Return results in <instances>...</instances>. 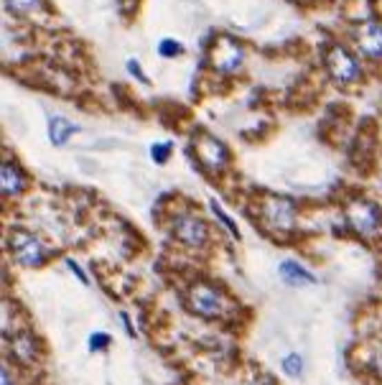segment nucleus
<instances>
[{
  "instance_id": "nucleus-13",
  "label": "nucleus",
  "mask_w": 382,
  "mask_h": 385,
  "mask_svg": "<svg viewBox=\"0 0 382 385\" xmlns=\"http://www.w3.org/2000/svg\"><path fill=\"white\" fill-rule=\"evenodd\" d=\"M79 133V126H74L72 120L61 115H51L49 117V138L54 146H67L72 135Z\"/></svg>"
},
{
  "instance_id": "nucleus-5",
  "label": "nucleus",
  "mask_w": 382,
  "mask_h": 385,
  "mask_svg": "<svg viewBox=\"0 0 382 385\" xmlns=\"http://www.w3.org/2000/svg\"><path fill=\"white\" fill-rule=\"evenodd\" d=\"M344 225L362 243H377L382 237V207L370 197H352L344 204Z\"/></svg>"
},
{
  "instance_id": "nucleus-19",
  "label": "nucleus",
  "mask_w": 382,
  "mask_h": 385,
  "mask_svg": "<svg viewBox=\"0 0 382 385\" xmlns=\"http://www.w3.org/2000/svg\"><path fill=\"white\" fill-rule=\"evenodd\" d=\"M171 153H174V143L171 141H158L150 146V159H153V164H166L168 159H171Z\"/></svg>"
},
{
  "instance_id": "nucleus-23",
  "label": "nucleus",
  "mask_w": 382,
  "mask_h": 385,
  "mask_svg": "<svg viewBox=\"0 0 382 385\" xmlns=\"http://www.w3.org/2000/svg\"><path fill=\"white\" fill-rule=\"evenodd\" d=\"M117 319L123 322V327H125V335L130 337V339H138V329H135V324H133V317L128 314V311H120L117 314Z\"/></svg>"
},
{
  "instance_id": "nucleus-4",
  "label": "nucleus",
  "mask_w": 382,
  "mask_h": 385,
  "mask_svg": "<svg viewBox=\"0 0 382 385\" xmlns=\"http://www.w3.org/2000/svg\"><path fill=\"white\" fill-rule=\"evenodd\" d=\"M3 357L21 370H36L41 368L46 357V347L31 324H21L13 332L3 335Z\"/></svg>"
},
{
  "instance_id": "nucleus-11",
  "label": "nucleus",
  "mask_w": 382,
  "mask_h": 385,
  "mask_svg": "<svg viewBox=\"0 0 382 385\" xmlns=\"http://www.w3.org/2000/svg\"><path fill=\"white\" fill-rule=\"evenodd\" d=\"M354 46L370 61H382V23L365 21L354 28Z\"/></svg>"
},
{
  "instance_id": "nucleus-21",
  "label": "nucleus",
  "mask_w": 382,
  "mask_h": 385,
  "mask_svg": "<svg viewBox=\"0 0 382 385\" xmlns=\"http://www.w3.org/2000/svg\"><path fill=\"white\" fill-rule=\"evenodd\" d=\"M64 263H67V268L72 270V276H74L77 281H79V284H82V286H92L90 276H87V270H84L74 258H64Z\"/></svg>"
},
{
  "instance_id": "nucleus-20",
  "label": "nucleus",
  "mask_w": 382,
  "mask_h": 385,
  "mask_svg": "<svg viewBox=\"0 0 382 385\" xmlns=\"http://www.w3.org/2000/svg\"><path fill=\"white\" fill-rule=\"evenodd\" d=\"M183 51V46L176 39H163V41L158 43V54L161 57H166V59H174V57H179Z\"/></svg>"
},
{
  "instance_id": "nucleus-8",
  "label": "nucleus",
  "mask_w": 382,
  "mask_h": 385,
  "mask_svg": "<svg viewBox=\"0 0 382 385\" xmlns=\"http://www.w3.org/2000/svg\"><path fill=\"white\" fill-rule=\"evenodd\" d=\"M326 72L332 77L334 82L339 84V87H352V84H357L362 79V64H359V59L347 49V46H341V43H332L329 49H326Z\"/></svg>"
},
{
  "instance_id": "nucleus-12",
  "label": "nucleus",
  "mask_w": 382,
  "mask_h": 385,
  "mask_svg": "<svg viewBox=\"0 0 382 385\" xmlns=\"http://www.w3.org/2000/svg\"><path fill=\"white\" fill-rule=\"evenodd\" d=\"M278 276L285 286L291 288H301V286H316L319 284V276L314 270H308L306 266H301L299 260H281L278 263Z\"/></svg>"
},
{
  "instance_id": "nucleus-16",
  "label": "nucleus",
  "mask_w": 382,
  "mask_h": 385,
  "mask_svg": "<svg viewBox=\"0 0 382 385\" xmlns=\"http://www.w3.org/2000/svg\"><path fill=\"white\" fill-rule=\"evenodd\" d=\"M281 370H283V375H285V377H291V380H299V377L303 375V370H306L303 355H301V352H288V355H283Z\"/></svg>"
},
{
  "instance_id": "nucleus-24",
  "label": "nucleus",
  "mask_w": 382,
  "mask_h": 385,
  "mask_svg": "<svg viewBox=\"0 0 382 385\" xmlns=\"http://www.w3.org/2000/svg\"><path fill=\"white\" fill-rule=\"evenodd\" d=\"M128 72H130V75H135V77H138V79H141V82H148V77H145V72H143V69L138 67V61H133V59H130V61H128Z\"/></svg>"
},
{
  "instance_id": "nucleus-10",
  "label": "nucleus",
  "mask_w": 382,
  "mask_h": 385,
  "mask_svg": "<svg viewBox=\"0 0 382 385\" xmlns=\"http://www.w3.org/2000/svg\"><path fill=\"white\" fill-rule=\"evenodd\" d=\"M31 186V176L26 174V168L18 164L13 156H6L3 166H0V192H3V199L13 201L21 199Z\"/></svg>"
},
{
  "instance_id": "nucleus-2",
  "label": "nucleus",
  "mask_w": 382,
  "mask_h": 385,
  "mask_svg": "<svg viewBox=\"0 0 382 385\" xmlns=\"http://www.w3.org/2000/svg\"><path fill=\"white\" fill-rule=\"evenodd\" d=\"M166 230L174 243L189 253H207L214 245L212 222L189 204H179L166 212Z\"/></svg>"
},
{
  "instance_id": "nucleus-1",
  "label": "nucleus",
  "mask_w": 382,
  "mask_h": 385,
  "mask_svg": "<svg viewBox=\"0 0 382 385\" xmlns=\"http://www.w3.org/2000/svg\"><path fill=\"white\" fill-rule=\"evenodd\" d=\"M183 309L201 322H234L242 309L232 293L217 281L194 278L183 288Z\"/></svg>"
},
{
  "instance_id": "nucleus-17",
  "label": "nucleus",
  "mask_w": 382,
  "mask_h": 385,
  "mask_svg": "<svg viewBox=\"0 0 382 385\" xmlns=\"http://www.w3.org/2000/svg\"><path fill=\"white\" fill-rule=\"evenodd\" d=\"M23 373L26 370L16 368L13 362L3 357V362H0V385H23Z\"/></svg>"
},
{
  "instance_id": "nucleus-18",
  "label": "nucleus",
  "mask_w": 382,
  "mask_h": 385,
  "mask_svg": "<svg viewBox=\"0 0 382 385\" xmlns=\"http://www.w3.org/2000/svg\"><path fill=\"white\" fill-rule=\"evenodd\" d=\"M112 347V335L110 332H92L90 339H87V350L92 355H100V352H108Z\"/></svg>"
},
{
  "instance_id": "nucleus-15",
  "label": "nucleus",
  "mask_w": 382,
  "mask_h": 385,
  "mask_svg": "<svg viewBox=\"0 0 382 385\" xmlns=\"http://www.w3.org/2000/svg\"><path fill=\"white\" fill-rule=\"evenodd\" d=\"M3 6L8 13L18 18H26V16H36V13H41L43 8V0H3Z\"/></svg>"
},
{
  "instance_id": "nucleus-9",
  "label": "nucleus",
  "mask_w": 382,
  "mask_h": 385,
  "mask_svg": "<svg viewBox=\"0 0 382 385\" xmlns=\"http://www.w3.org/2000/svg\"><path fill=\"white\" fill-rule=\"evenodd\" d=\"M245 61V49L234 41L232 36H219L212 49H209V64L219 72V75H232L242 67Z\"/></svg>"
},
{
  "instance_id": "nucleus-14",
  "label": "nucleus",
  "mask_w": 382,
  "mask_h": 385,
  "mask_svg": "<svg viewBox=\"0 0 382 385\" xmlns=\"http://www.w3.org/2000/svg\"><path fill=\"white\" fill-rule=\"evenodd\" d=\"M209 212H212V217H214L217 222H219V227H222V230H225V233L230 235V237H232L234 243H240V240H242V233H240V225H237V222L232 219V215L222 210V204H219L217 199L209 201Z\"/></svg>"
},
{
  "instance_id": "nucleus-3",
  "label": "nucleus",
  "mask_w": 382,
  "mask_h": 385,
  "mask_svg": "<svg viewBox=\"0 0 382 385\" xmlns=\"http://www.w3.org/2000/svg\"><path fill=\"white\" fill-rule=\"evenodd\" d=\"M54 248L51 243L39 235L36 230L28 227H10L6 233V255L8 263L23 270H39L43 268L51 258H54Z\"/></svg>"
},
{
  "instance_id": "nucleus-7",
  "label": "nucleus",
  "mask_w": 382,
  "mask_h": 385,
  "mask_svg": "<svg viewBox=\"0 0 382 385\" xmlns=\"http://www.w3.org/2000/svg\"><path fill=\"white\" fill-rule=\"evenodd\" d=\"M191 156L197 161V166L209 176H222L232 164V153L217 135L199 130L191 138Z\"/></svg>"
},
{
  "instance_id": "nucleus-22",
  "label": "nucleus",
  "mask_w": 382,
  "mask_h": 385,
  "mask_svg": "<svg viewBox=\"0 0 382 385\" xmlns=\"http://www.w3.org/2000/svg\"><path fill=\"white\" fill-rule=\"evenodd\" d=\"M367 362H370L367 368L372 370L374 377H377V380H382V347H374V350L370 352V357H367Z\"/></svg>"
},
{
  "instance_id": "nucleus-6",
  "label": "nucleus",
  "mask_w": 382,
  "mask_h": 385,
  "mask_svg": "<svg viewBox=\"0 0 382 385\" xmlns=\"http://www.w3.org/2000/svg\"><path fill=\"white\" fill-rule=\"evenodd\" d=\"M258 219L263 222L268 233L285 237V235H291L299 227V204L291 197L265 194L258 201Z\"/></svg>"
}]
</instances>
